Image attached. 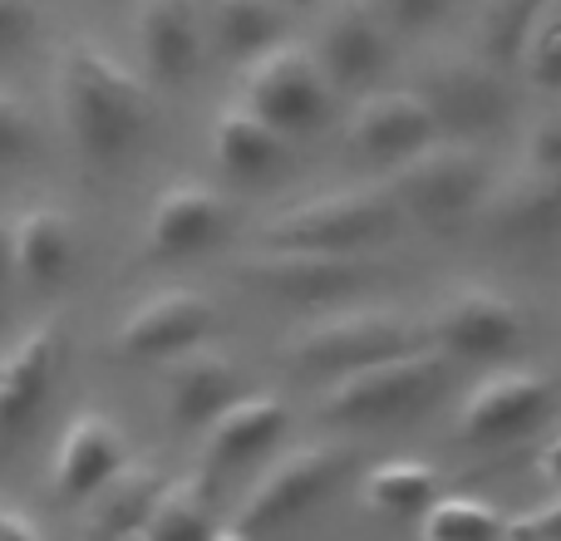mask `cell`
<instances>
[{"label":"cell","instance_id":"cell-1","mask_svg":"<svg viewBox=\"0 0 561 541\" xmlns=\"http://www.w3.org/2000/svg\"><path fill=\"white\" fill-rule=\"evenodd\" d=\"M55 114L89 168H114L153 124V94L104 45L69 39L55 59Z\"/></svg>","mask_w":561,"mask_h":541},{"label":"cell","instance_id":"cell-2","mask_svg":"<svg viewBox=\"0 0 561 541\" xmlns=\"http://www.w3.org/2000/svg\"><path fill=\"white\" fill-rule=\"evenodd\" d=\"M448 369H454V359L438 355L434 345L369 359V365L345 369L320 389L316 414L330 424H385V418L414 414L428 399H438V389L448 384Z\"/></svg>","mask_w":561,"mask_h":541},{"label":"cell","instance_id":"cell-3","mask_svg":"<svg viewBox=\"0 0 561 541\" xmlns=\"http://www.w3.org/2000/svg\"><path fill=\"white\" fill-rule=\"evenodd\" d=\"M399 222H404V212L385 193V183L340 187V193L306 197V203L266 217L262 232H256V246H280V252H359L369 242L394 237Z\"/></svg>","mask_w":561,"mask_h":541},{"label":"cell","instance_id":"cell-4","mask_svg":"<svg viewBox=\"0 0 561 541\" xmlns=\"http://www.w3.org/2000/svg\"><path fill=\"white\" fill-rule=\"evenodd\" d=\"M488 158L473 138H448L438 134L419 153L389 163L385 193L399 203L404 217L419 222H454V217L473 212L488 193Z\"/></svg>","mask_w":561,"mask_h":541},{"label":"cell","instance_id":"cell-5","mask_svg":"<svg viewBox=\"0 0 561 541\" xmlns=\"http://www.w3.org/2000/svg\"><path fill=\"white\" fill-rule=\"evenodd\" d=\"M424 345V330L394 306H359V310H340V315H320L310 325L290 330L280 359L300 375H345L359 369L369 359L399 355V349Z\"/></svg>","mask_w":561,"mask_h":541},{"label":"cell","instance_id":"cell-6","mask_svg":"<svg viewBox=\"0 0 561 541\" xmlns=\"http://www.w3.org/2000/svg\"><path fill=\"white\" fill-rule=\"evenodd\" d=\"M507 69L488 65L478 49H428L424 65H419V89L414 94L428 104L438 134L448 138H478L488 128H497L513 108V94H507Z\"/></svg>","mask_w":561,"mask_h":541},{"label":"cell","instance_id":"cell-7","mask_svg":"<svg viewBox=\"0 0 561 541\" xmlns=\"http://www.w3.org/2000/svg\"><path fill=\"white\" fill-rule=\"evenodd\" d=\"M330 94L316 55L296 39H276L262 55H252L242 65V104L252 108L262 124H272L280 138L290 134H310L325 124L330 114Z\"/></svg>","mask_w":561,"mask_h":541},{"label":"cell","instance_id":"cell-8","mask_svg":"<svg viewBox=\"0 0 561 541\" xmlns=\"http://www.w3.org/2000/svg\"><path fill=\"white\" fill-rule=\"evenodd\" d=\"M350 458H355L350 444H300V448H290V453H280L242 493V507H237L232 527H242V532L252 537V532H272V527L300 517L345 477Z\"/></svg>","mask_w":561,"mask_h":541},{"label":"cell","instance_id":"cell-9","mask_svg":"<svg viewBox=\"0 0 561 541\" xmlns=\"http://www.w3.org/2000/svg\"><path fill=\"white\" fill-rule=\"evenodd\" d=\"M424 335L448 359H497L523 339V310L493 286H454L428 310Z\"/></svg>","mask_w":561,"mask_h":541},{"label":"cell","instance_id":"cell-10","mask_svg":"<svg viewBox=\"0 0 561 541\" xmlns=\"http://www.w3.org/2000/svg\"><path fill=\"white\" fill-rule=\"evenodd\" d=\"M389 39L394 35L369 10V0H330L306 49L316 55L330 89H369L389 65Z\"/></svg>","mask_w":561,"mask_h":541},{"label":"cell","instance_id":"cell-11","mask_svg":"<svg viewBox=\"0 0 561 541\" xmlns=\"http://www.w3.org/2000/svg\"><path fill=\"white\" fill-rule=\"evenodd\" d=\"M237 280L266 290L276 300L296 306H320L340 300L369 280V262L359 252H280V246H256L247 262H237Z\"/></svg>","mask_w":561,"mask_h":541},{"label":"cell","instance_id":"cell-12","mask_svg":"<svg viewBox=\"0 0 561 541\" xmlns=\"http://www.w3.org/2000/svg\"><path fill=\"white\" fill-rule=\"evenodd\" d=\"M217 315L207 296L187 286L158 290V296L138 300L114 330V355L118 359H173L193 345H207Z\"/></svg>","mask_w":561,"mask_h":541},{"label":"cell","instance_id":"cell-13","mask_svg":"<svg viewBox=\"0 0 561 541\" xmlns=\"http://www.w3.org/2000/svg\"><path fill=\"white\" fill-rule=\"evenodd\" d=\"M552 379L537 369H497L488 375L458 408V438L463 444H503L523 428L542 424L552 414Z\"/></svg>","mask_w":561,"mask_h":541},{"label":"cell","instance_id":"cell-14","mask_svg":"<svg viewBox=\"0 0 561 541\" xmlns=\"http://www.w3.org/2000/svg\"><path fill=\"white\" fill-rule=\"evenodd\" d=\"M438 138V124L414 89H379L359 94L345 118V148L365 163H399Z\"/></svg>","mask_w":561,"mask_h":541},{"label":"cell","instance_id":"cell-15","mask_svg":"<svg viewBox=\"0 0 561 541\" xmlns=\"http://www.w3.org/2000/svg\"><path fill=\"white\" fill-rule=\"evenodd\" d=\"M124 463H128L124 428L108 414H99V408H84V414L69 418L55 444V458H49V493H55L59 503L84 507Z\"/></svg>","mask_w":561,"mask_h":541},{"label":"cell","instance_id":"cell-16","mask_svg":"<svg viewBox=\"0 0 561 541\" xmlns=\"http://www.w3.org/2000/svg\"><path fill=\"white\" fill-rule=\"evenodd\" d=\"M227 197L207 183H168L144 222V262H183L227 232Z\"/></svg>","mask_w":561,"mask_h":541},{"label":"cell","instance_id":"cell-17","mask_svg":"<svg viewBox=\"0 0 561 541\" xmlns=\"http://www.w3.org/2000/svg\"><path fill=\"white\" fill-rule=\"evenodd\" d=\"M59 359H65V330L55 320L25 330L0 359V444H15L55 389Z\"/></svg>","mask_w":561,"mask_h":541},{"label":"cell","instance_id":"cell-18","mask_svg":"<svg viewBox=\"0 0 561 541\" xmlns=\"http://www.w3.org/2000/svg\"><path fill=\"white\" fill-rule=\"evenodd\" d=\"M242 379L217 345H193L163 359V414L173 428H203L222 404H232Z\"/></svg>","mask_w":561,"mask_h":541},{"label":"cell","instance_id":"cell-19","mask_svg":"<svg viewBox=\"0 0 561 541\" xmlns=\"http://www.w3.org/2000/svg\"><path fill=\"white\" fill-rule=\"evenodd\" d=\"M138 49H144V69L153 84H187L197 69V49H203V30H197V0H138Z\"/></svg>","mask_w":561,"mask_h":541},{"label":"cell","instance_id":"cell-20","mask_svg":"<svg viewBox=\"0 0 561 541\" xmlns=\"http://www.w3.org/2000/svg\"><path fill=\"white\" fill-rule=\"evenodd\" d=\"M10 227V266H15V286L25 290H55L69 280L79 256V237L69 212L59 207H30Z\"/></svg>","mask_w":561,"mask_h":541},{"label":"cell","instance_id":"cell-21","mask_svg":"<svg viewBox=\"0 0 561 541\" xmlns=\"http://www.w3.org/2000/svg\"><path fill=\"white\" fill-rule=\"evenodd\" d=\"M286 424H290L286 399H276V394H237L232 404H222L203 424V463H207V473H217V468H237V463H247V458L266 453Z\"/></svg>","mask_w":561,"mask_h":541},{"label":"cell","instance_id":"cell-22","mask_svg":"<svg viewBox=\"0 0 561 541\" xmlns=\"http://www.w3.org/2000/svg\"><path fill=\"white\" fill-rule=\"evenodd\" d=\"M488 227L497 237H547L561 222V173H542V168H517V173L488 183L483 193Z\"/></svg>","mask_w":561,"mask_h":541},{"label":"cell","instance_id":"cell-23","mask_svg":"<svg viewBox=\"0 0 561 541\" xmlns=\"http://www.w3.org/2000/svg\"><path fill=\"white\" fill-rule=\"evenodd\" d=\"M138 532L148 541H207L217 532L213 473L203 468V473H187V477H168Z\"/></svg>","mask_w":561,"mask_h":541},{"label":"cell","instance_id":"cell-24","mask_svg":"<svg viewBox=\"0 0 561 541\" xmlns=\"http://www.w3.org/2000/svg\"><path fill=\"white\" fill-rule=\"evenodd\" d=\"M163 483L168 477L158 473L153 463H134V458H128V463L84 503L89 507V537L114 541V537L134 532V527H144L148 507H153V497Z\"/></svg>","mask_w":561,"mask_h":541},{"label":"cell","instance_id":"cell-25","mask_svg":"<svg viewBox=\"0 0 561 541\" xmlns=\"http://www.w3.org/2000/svg\"><path fill=\"white\" fill-rule=\"evenodd\" d=\"M290 10H280L276 0H213V10H207L213 49L222 59H237V65H247L266 45H276Z\"/></svg>","mask_w":561,"mask_h":541},{"label":"cell","instance_id":"cell-26","mask_svg":"<svg viewBox=\"0 0 561 541\" xmlns=\"http://www.w3.org/2000/svg\"><path fill=\"white\" fill-rule=\"evenodd\" d=\"M280 143L286 138L272 124H262L247 104H227L213 124V158L232 177H262L280 158Z\"/></svg>","mask_w":561,"mask_h":541},{"label":"cell","instance_id":"cell-27","mask_svg":"<svg viewBox=\"0 0 561 541\" xmlns=\"http://www.w3.org/2000/svg\"><path fill=\"white\" fill-rule=\"evenodd\" d=\"M438 497V468L424 458H389L369 468L359 483V503L385 517H419Z\"/></svg>","mask_w":561,"mask_h":541},{"label":"cell","instance_id":"cell-28","mask_svg":"<svg viewBox=\"0 0 561 541\" xmlns=\"http://www.w3.org/2000/svg\"><path fill=\"white\" fill-rule=\"evenodd\" d=\"M503 507L488 497H434L419 513V541H503Z\"/></svg>","mask_w":561,"mask_h":541},{"label":"cell","instance_id":"cell-29","mask_svg":"<svg viewBox=\"0 0 561 541\" xmlns=\"http://www.w3.org/2000/svg\"><path fill=\"white\" fill-rule=\"evenodd\" d=\"M542 0H478L473 5V49L497 69H513L523 39Z\"/></svg>","mask_w":561,"mask_h":541},{"label":"cell","instance_id":"cell-30","mask_svg":"<svg viewBox=\"0 0 561 541\" xmlns=\"http://www.w3.org/2000/svg\"><path fill=\"white\" fill-rule=\"evenodd\" d=\"M517 65L533 74L537 89L561 94V0H542V5H537L533 30H527V39H523Z\"/></svg>","mask_w":561,"mask_h":541},{"label":"cell","instance_id":"cell-31","mask_svg":"<svg viewBox=\"0 0 561 541\" xmlns=\"http://www.w3.org/2000/svg\"><path fill=\"white\" fill-rule=\"evenodd\" d=\"M39 134H35V118L30 108L20 104L15 94L0 89V168H20L30 153H35Z\"/></svg>","mask_w":561,"mask_h":541},{"label":"cell","instance_id":"cell-32","mask_svg":"<svg viewBox=\"0 0 561 541\" xmlns=\"http://www.w3.org/2000/svg\"><path fill=\"white\" fill-rule=\"evenodd\" d=\"M444 5L448 0H369V10L385 20L389 35H419L444 15Z\"/></svg>","mask_w":561,"mask_h":541},{"label":"cell","instance_id":"cell-33","mask_svg":"<svg viewBox=\"0 0 561 541\" xmlns=\"http://www.w3.org/2000/svg\"><path fill=\"white\" fill-rule=\"evenodd\" d=\"M35 5L30 0H0V59H15L30 49V39H35Z\"/></svg>","mask_w":561,"mask_h":541},{"label":"cell","instance_id":"cell-34","mask_svg":"<svg viewBox=\"0 0 561 541\" xmlns=\"http://www.w3.org/2000/svg\"><path fill=\"white\" fill-rule=\"evenodd\" d=\"M527 168H542V173H561V108L542 114L527 128Z\"/></svg>","mask_w":561,"mask_h":541},{"label":"cell","instance_id":"cell-35","mask_svg":"<svg viewBox=\"0 0 561 541\" xmlns=\"http://www.w3.org/2000/svg\"><path fill=\"white\" fill-rule=\"evenodd\" d=\"M503 541H561V493L523 517H507Z\"/></svg>","mask_w":561,"mask_h":541},{"label":"cell","instance_id":"cell-36","mask_svg":"<svg viewBox=\"0 0 561 541\" xmlns=\"http://www.w3.org/2000/svg\"><path fill=\"white\" fill-rule=\"evenodd\" d=\"M0 541H45V537H39V527L20 507L0 503Z\"/></svg>","mask_w":561,"mask_h":541},{"label":"cell","instance_id":"cell-37","mask_svg":"<svg viewBox=\"0 0 561 541\" xmlns=\"http://www.w3.org/2000/svg\"><path fill=\"white\" fill-rule=\"evenodd\" d=\"M10 290H15V266H10V227L0 222V310H5Z\"/></svg>","mask_w":561,"mask_h":541},{"label":"cell","instance_id":"cell-38","mask_svg":"<svg viewBox=\"0 0 561 541\" xmlns=\"http://www.w3.org/2000/svg\"><path fill=\"white\" fill-rule=\"evenodd\" d=\"M542 473L552 477V483L561 487V438H552V444L542 448Z\"/></svg>","mask_w":561,"mask_h":541},{"label":"cell","instance_id":"cell-39","mask_svg":"<svg viewBox=\"0 0 561 541\" xmlns=\"http://www.w3.org/2000/svg\"><path fill=\"white\" fill-rule=\"evenodd\" d=\"M207 541H252V537H247L242 527H217V532L207 537Z\"/></svg>","mask_w":561,"mask_h":541},{"label":"cell","instance_id":"cell-40","mask_svg":"<svg viewBox=\"0 0 561 541\" xmlns=\"http://www.w3.org/2000/svg\"><path fill=\"white\" fill-rule=\"evenodd\" d=\"M280 10H310V5H320V0H276Z\"/></svg>","mask_w":561,"mask_h":541},{"label":"cell","instance_id":"cell-41","mask_svg":"<svg viewBox=\"0 0 561 541\" xmlns=\"http://www.w3.org/2000/svg\"><path fill=\"white\" fill-rule=\"evenodd\" d=\"M114 541H148V537L138 532V527H134V532H124V537H114Z\"/></svg>","mask_w":561,"mask_h":541},{"label":"cell","instance_id":"cell-42","mask_svg":"<svg viewBox=\"0 0 561 541\" xmlns=\"http://www.w3.org/2000/svg\"><path fill=\"white\" fill-rule=\"evenodd\" d=\"M448 5H454V0H448Z\"/></svg>","mask_w":561,"mask_h":541}]
</instances>
